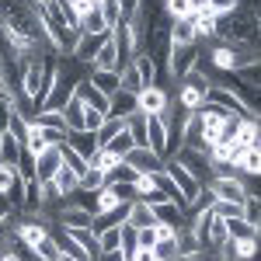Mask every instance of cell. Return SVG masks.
<instances>
[{
	"mask_svg": "<svg viewBox=\"0 0 261 261\" xmlns=\"http://www.w3.org/2000/svg\"><path fill=\"white\" fill-rule=\"evenodd\" d=\"M199 53L202 45H178V42H171V49H167V60H164V73H167V81L178 84L188 70H195V63H199Z\"/></svg>",
	"mask_w": 261,
	"mask_h": 261,
	"instance_id": "1",
	"label": "cell"
},
{
	"mask_svg": "<svg viewBox=\"0 0 261 261\" xmlns=\"http://www.w3.org/2000/svg\"><path fill=\"white\" fill-rule=\"evenodd\" d=\"M164 174H167V178L174 181V188H178L181 192V199L188 202V205H192V202L199 199V192H202V185H199V178H195V174H192V171H188V167H181L178 161H174V157H167V161H164V167H161Z\"/></svg>",
	"mask_w": 261,
	"mask_h": 261,
	"instance_id": "2",
	"label": "cell"
},
{
	"mask_svg": "<svg viewBox=\"0 0 261 261\" xmlns=\"http://www.w3.org/2000/svg\"><path fill=\"white\" fill-rule=\"evenodd\" d=\"M167 108H171V91L167 87L150 84L136 94V112H143V115H164Z\"/></svg>",
	"mask_w": 261,
	"mask_h": 261,
	"instance_id": "3",
	"label": "cell"
},
{
	"mask_svg": "<svg viewBox=\"0 0 261 261\" xmlns=\"http://www.w3.org/2000/svg\"><path fill=\"white\" fill-rule=\"evenodd\" d=\"M209 192L216 202H244L247 199V185H244V174L237 178H213L209 181Z\"/></svg>",
	"mask_w": 261,
	"mask_h": 261,
	"instance_id": "4",
	"label": "cell"
},
{
	"mask_svg": "<svg viewBox=\"0 0 261 261\" xmlns=\"http://www.w3.org/2000/svg\"><path fill=\"white\" fill-rule=\"evenodd\" d=\"M122 164L129 167V171H136V174H157L164 167V161L157 157V153H150L146 146H133L125 157H122Z\"/></svg>",
	"mask_w": 261,
	"mask_h": 261,
	"instance_id": "5",
	"label": "cell"
},
{
	"mask_svg": "<svg viewBox=\"0 0 261 261\" xmlns=\"http://www.w3.org/2000/svg\"><path fill=\"white\" fill-rule=\"evenodd\" d=\"M146 150L167 161V129L161 115H146Z\"/></svg>",
	"mask_w": 261,
	"mask_h": 261,
	"instance_id": "6",
	"label": "cell"
},
{
	"mask_svg": "<svg viewBox=\"0 0 261 261\" xmlns=\"http://www.w3.org/2000/svg\"><path fill=\"white\" fill-rule=\"evenodd\" d=\"M35 181H53V174L63 167V157H60V146H45V150H39L35 157Z\"/></svg>",
	"mask_w": 261,
	"mask_h": 261,
	"instance_id": "7",
	"label": "cell"
},
{
	"mask_svg": "<svg viewBox=\"0 0 261 261\" xmlns=\"http://www.w3.org/2000/svg\"><path fill=\"white\" fill-rule=\"evenodd\" d=\"M91 66H98V70H119L122 66V56H119V42H115V35L108 32L105 39H101L98 45V56H94V63Z\"/></svg>",
	"mask_w": 261,
	"mask_h": 261,
	"instance_id": "8",
	"label": "cell"
},
{
	"mask_svg": "<svg viewBox=\"0 0 261 261\" xmlns=\"http://www.w3.org/2000/svg\"><path fill=\"white\" fill-rule=\"evenodd\" d=\"M87 81L91 87H98L101 94H115L119 91V70H98V66H87Z\"/></svg>",
	"mask_w": 261,
	"mask_h": 261,
	"instance_id": "9",
	"label": "cell"
},
{
	"mask_svg": "<svg viewBox=\"0 0 261 261\" xmlns=\"http://www.w3.org/2000/svg\"><path fill=\"white\" fill-rule=\"evenodd\" d=\"M150 209H153V220L157 223H164V226H185V213H181L174 202H167V199H161V202H150Z\"/></svg>",
	"mask_w": 261,
	"mask_h": 261,
	"instance_id": "10",
	"label": "cell"
},
{
	"mask_svg": "<svg viewBox=\"0 0 261 261\" xmlns=\"http://www.w3.org/2000/svg\"><path fill=\"white\" fill-rule=\"evenodd\" d=\"M125 223L133 226V230H143V226H153V209H150V202L146 199H133L129 202V216H125Z\"/></svg>",
	"mask_w": 261,
	"mask_h": 261,
	"instance_id": "11",
	"label": "cell"
},
{
	"mask_svg": "<svg viewBox=\"0 0 261 261\" xmlns=\"http://www.w3.org/2000/svg\"><path fill=\"white\" fill-rule=\"evenodd\" d=\"M21 153H24V146H21L18 136H11L7 129L0 133V164H11V167H18Z\"/></svg>",
	"mask_w": 261,
	"mask_h": 261,
	"instance_id": "12",
	"label": "cell"
},
{
	"mask_svg": "<svg viewBox=\"0 0 261 261\" xmlns=\"http://www.w3.org/2000/svg\"><path fill=\"white\" fill-rule=\"evenodd\" d=\"M66 233H70V241L77 244V247H84V251H87V258L91 261H98V237H94V230H91V226H81V230H70V226H66Z\"/></svg>",
	"mask_w": 261,
	"mask_h": 261,
	"instance_id": "13",
	"label": "cell"
},
{
	"mask_svg": "<svg viewBox=\"0 0 261 261\" xmlns=\"http://www.w3.org/2000/svg\"><path fill=\"white\" fill-rule=\"evenodd\" d=\"M223 226H226V241H251V237H254V241H258V226H251V223L247 220H241V216H237V220H223Z\"/></svg>",
	"mask_w": 261,
	"mask_h": 261,
	"instance_id": "14",
	"label": "cell"
},
{
	"mask_svg": "<svg viewBox=\"0 0 261 261\" xmlns=\"http://www.w3.org/2000/svg\"><path fill=\"white\" fill-rule=\"evenodd\" d=\"M122 129H125V122H122V119H115V115H105V119H101V125H98V133H94L98 150H101V146H108V143L115 140Z\"/></svg>",
	"mask_w": 261,
	"mask_h": 261,
	"instance_id": "15",
	"label": "cell"
},
{
	"mask_svg": "<svg viewBox=\"0 0 261 261\" xmlns=\"http://www.w3.org/2000/svg\"><path fill=\"white\" fill-rule=\"evenodd\" d=\"M60 112H63V122H66L70 133H81V129H84V101L81 98H70Z\"/></svg>",
	"mask_w": 261,
	"mask_h": 261,
	"instance_id": "16",
	"label": "cell"
},
{
	"mask_svg": "<svg viewBox=\"0 0 261 261\" xmlns=\"http://www.w3.org/2000/svg\"><path fill=\"white\" fill-rule=\"evenodd\" d=\"M129 112H136V94L115 91V94L108 98V115H115V119H125Z\"/></svg>",
	"mask_w": 261,
	"mask_h": 261,
	"instance_id": "17",
	"label": "cell"
},
{
	"mask_svg": "<svg viewBox=\"0 0 261 261\" xmlns=\"http://www.w3.org/2000/svg\"><path fill=\"white\" fill-rule=\"evenodd\" d=\"M122 122H125V133L133 136V143L136 146H146V115L143 112H129Z\"/></svg>",
	"mask_w": 261,
	"mask_h": 261,
	"instance_id": "18",
	"label": "cell"
},
{
	"mask_svg": "<svg viewBox=\"0 0 261 261\" xmlns=\"http://www.w3.org/2000/svg\"><path fill=\"white\" fill-rule=\"evenodd\" d=\"M66 146H73V150H77V153H81V157H87V161H91V157H94V150H98V143H94V133H70V136H66Z\"/></svg>",
	"mask_w": 261,
	"mask_h": 261,
	"instance_id": "19",
	"label": "cell"
},
{
	"mask_svg": "<svg viewBox=\"0 0 261 261\" xmlns=\"http://www.w3.org/2000/svg\"><path fill=\"white\" fill-rule=\"evenodd\" d=\"M101 188H108V174H101L98 167H87L77 178V192H101Z\"/></svg>",
	"mask_w": 261,
	"mask_h": 261,
	"instance_id": "20",
	"label": "cell"
},
{
	"mask_svg": "<svg viewBox=\"0 0 261 261\" xmlns=\"http://www.w3.org/2000/svg\"><path fill=\"white\" fill-rule=\"evenodd\" d=\"M53 185H56V192H60V199L66 202L73 192H77V174L70 171V167H60L56 174H53Z\"/></svg>",
	"mask_w": 261,
	"mask_h": 261,
	"instance_id": "21",
	"label": "cell"
},
{
	"mask_svg": "<svg viewBox=\"0 0 261 261\" xmlns=\"http://www.w3.org/2000/svg\"><path fill=\"white\" fill-rule=\"evenodd\" d=\"M77 32H81V35H108V24H105V18H101L98 7H94L91 14H84V18H81Z\"/></svg>",
	"mask_w": 261,
	"mask_h": 261,
	"instance_id": "22",
	"label": "cell"
},
{
	"mask_svg": "<svg viewBox=\"0 0 261 261\" xmlns=\"http://www.w3.org/2000/svg\"><path fill=\"white\" fill-rule=\"evenodd\" d=\"M174 244H178V258L202 251V247H199V237H195V233H192L188 226H178V230H174Z\"/></svg>",
	"mask_w": 261,
	"mask_h": 261,
	"instance_id": "23",
	"label": "cell"
},
{
	"mask_svg": "<svg viewBox=\"0 0 261 261\" xmlns=\"http://www.w3.org/2000/svg\"><path fill=\"white\" fill-rule=\"evenodd\" d=\"M60 157H63V167H70V171H73L77 178H81L84 171L91 167V164H87V157H81V153H77L73 146H66V143H63V146H60Z\"/></svg>",
	"mask_w": 261,
	"mask_h": 261,
	"instance_id": "24",
	"label": "cell"
},
{
	"mask_svg": "<svg viewBox=\"0 0 261 261\" xmlns=\"http://www.w3.org/2000/svg\"><path fill=\"white\" fill-rule=\"evenodd\" d=\"M133 66L140 70V81H143V87H150V84L157 81V63L150 60L146 53H136V56H133Z\"/></svg>",
	"mask_w": 261,
	"mask_h": 261,
	"instance_id": "25",
	"label": "cell"
},
{
	"mask_svg": "<svg viewBox=\"0 0 261 261\" xmlns=\"http://www.w3.org/2000/svg\"><path fill=\"white\" fill-rule=\"evenodd\" d=\"M164 11L171 21H185L195 14V0H164Z\"/></svg>",
	"mask_w": 261,
	"mask_h": 261,
	"instance_id": "26",
	"label": "cell"
},
{
	"mask_svg": "<svg viewBox=\"0 0 261 261\" xmlns=\"http://www.w3.org/2000/svg\"><path fill=\"white\" fill-rule=\"evenodd\" d=\"M32 122H39L42 129H60V133H70L66 129V122H63V112H53V108H42L32 115Z\"/></svg>",
	"mask_w": 261,
	"mask_h": 261,
	"instance_id": "27",
	"label": "cell"
},
{
	"mask_svg": "<svg viewBox=\"0 0 261 261\" xmlns=\"http://www.w3.org/2000/svg\"><path fill=\"white\" fill-rule=\"evenodd\" d=\"M87 164H91V167H98L101 174H112V171L122 164V157H115L112 150H94V157H91Z\"/></svg>",
	"mask_w": 261,
	"mask_h": 261,
	"instance_id": "28",
	"label": "cell"
},
{
	"mask_svg": "<svg viewBox=\"0 0 261 261\" xmlns=\"http://www.w3.org/2000/svg\"><path fill=\"white\" fill-rule=\"evenodd\" d=\"M94 237H98V251H122V226H108Z\"/></svg>",
	"mask_w": 261,
	"mask_h": 261,
	"instance_id": "29",
	"label": "cell"
},
{
	"mask_svg": "<svg viewBox=\"0 0 261 261\" xmlns=\"http://www.w3.org/2000/svg\"><path fill=\"white\" fill-rule=\"evenodd\" d=\"M230 244V254H233V261H254V254H258V241L251 237V241H226Z\"/></svg>",
	"mask_w": 261,
	"mask_h": 261,
	"instance_id": "30",
	"label": "cell"
},
{
	"mask_svg": "<svg viewBox=\"0 0 261 261\" xmlns=\"http://www.w3.org/2000/svg\"><path fill=\"white\" fill-rule=\"evenodd\" d=\"M32 254H35V261H56L60 258V247H56V241H53V233H45V237L32 247Z\"/></svg>",
	"mask_w": 261,
	"mask_h": 261,
	"instance_id": "31",
	"label": "cell"
},
{
	"mask_svg": "<svg viewBox=\"0 0 261 261\" xmlns=\"http://www.w3.org/2000/svg\"><path fill=\"white\" fill-rule=\"evenodd\" d=\"M98 11H101V18H105V24H108V32H115L122 24V7H119V0H105V4H98Z\"/></svg>",
	"mask_w": 261,
	"mask_h": 261,
	"instance_id": "32",
	"label": "cell"
},
{
	"mask_svg": "<svg viewBox=\"0 0 261 261\" xmlns=\"http://www.w3.org/2000/svg\"><path fill=\"white\" fill-rule=\"evenodd\" d=\"M153 258L157 261H178V244H174V237H164V241L153 244Z\"/></svg>",
	"mask_w": 261,
	"mask_h": 261,
	"instance_id": "33",
	"label": "cell"
},
{
	"mask_svg": "<svg viewBox=\"0 0 261 261\" xmlns=\"http://www.w3.org/2000/svg\"><path fill=\"white\" fill-rule=\"evenodd\" d=\"M241 220H247L251 226H258V230H261V202H258V195H247V199H244Z\"/></svg>",
	"mask_w": 261,
	"mask_h": 261,
	"instance_id": "34",
	"label": "cell"
},
{
	"mask_svg": "<svg viewBox=\"0 0 261 261\" xmlns=\"http://www.w3.org/2000/svg\"><path fill=\"white\" fill-rule=\"evenodd\" d=\"M133 146H136V143H133V136H129V133H125V129H122L119 136H115V140L108 143V146H101V150H112V153H115V157H125V153H129V150H133Z\"/></svg>",
	"mask_w": 261,
	"mask_h": 261,
	"instance_id": "35",
	"label": "cell"
},
{
	"mask_svg": "<svg viewBox=\"0 0 261 261\" xmlns=\"http://www.w3.org/2000/svg\"><path fill=\"white\" fill-rule=\"evenodd\" d=\"M133 251H136V230L129 223H122V254H125V261L133 258Z\"/></svg>",
	"mask_w": 261,
	"mask_h": 261,
	"instance_id": "36",
	"label": "cell"
},
{
	"mask_svg": "<svg viewBox=\"0 0 261 261\" xmlns=\"http://www.w3.org/2000/svg\"><path fill=\"white\" fill-rule=\"evenodd\" d=\"M14 178H18V167H11V164H0V195H7V192H11Z\"/></svg>",
	"mask_w": 261,
	"mask_h": 261,
	"instance_id": "37",
	"label": "cell"
},
{
	"mask_svg": "<svg viewBox=\"0 0 261 261\" xmlns=\"http://www.w3.org/2000/svg\"><path fill=\"white\" fill-rule=\"evenodd\" d=\"M153 244H157V230H153V226L136 230V247H150V251H153Z\"/></svg>",
	"mask_w": 261,
	"mask_h": 261,
	"instance_id": "38",
	"label": "cell"
},
{
	"mask_svg": "<svg viewBox=\"0 0 261 261\" xmlns=\"http://www.w3.org/2000/svg\"><path fill=\"white\" fill-rule=\"evenodd\" d=\"M101 112H94V108H84V133H98V125H101Z\"/></svg>",
	"mask_w": 261,
	"mask_h": 261,
	"instance_id": "39",
	"label": "cell"
},
{
	"mask_svg": "<svg viewBox=\"0 0 261 261\" xmlns=\"http://www.w3.org/2000/svg\"><path fill=\"white\" fill-rule=\"evenodd\" d=\"M70 7H73V18H77V24H81V18H84V14H91L98 4H94V0H70Z\"/></svg>",
	"mask_w": 261,
	"mask_h": 261,
	"instance_id": "40",
	"label": "cell"
},
{
	"mask_svg": "<svg viewBox=\"0 0 261 261\" xmlns=\"http://www.w3.org/2000/svg\"><path fill=\"white\" fill-rule=\"evenodd\" d=\"M11 216H18V213L11 209V202H7V199H4V195H0V223H7V220H11Z\"/></svg>",
	"mask_w": 261,
	"mask_h": 261,
	"instance_id": "41",
	"label": "cell"
},
{
	"mask_svg": "<svg viewBox=\"0 0 261 261\" xmlns=\"http://www.w3.org/2000/svg\"><path fill=\"white\" fill-rule=\"evenodd\" d=\"M98 261H125V254H122V251H101Z\"/></svg>",
	"mask_w": 261,
	"mask_h": 261,
	"instance_id": "42",
	"label": "cell"
},
{
	"mask_svg": "<svg viewBox=\"0 0 261 261\" xmlns=\"http://www.w3.org/2000/svg\"><path fill=\"white\" fill-rule=\"evenodd\" d=\"M0 261H24V254H21L18 247H14V251H7V254H0Z\"/></svg>",
	"mask_w": 261,
	"mask_h": 261,
	"instance_id": "43",
	"label": "cell"
},
{
	"mask_svg": "<svg viewBox=\"0 0 261 261\" xmlns=\"http://www.w3.org/2000/svg\"><path fill=\"white\" fill-rule=\"evenodd\" d=\"M94 4H105V0H94Z\"/></svg>",
	"mask_w": 261,
	"mask_h": 261,
	"instance_id": "44",
	"label": "cell"
}]
</instances>
